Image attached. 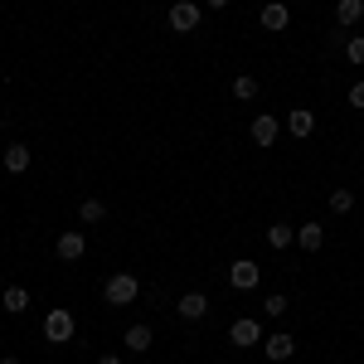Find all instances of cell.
Returning <instances> with one entry per match:
<instances>
[{
  "label": "cell",
  "instance_id": "6da1fadb",
  "mask_svg": "<svg viewBox=\"0 0 364 364\" xmlns=\"http://www.w3.org/2000/svg\"><path fill=\"white\" fill-rule=\"evenodd\" d=\"M136 291H141V282L132 277V272H112L107 287H102V301H107V306H132Z\"/></svg>",
  "mask_w": 364,
  "mask_h": 364
},
{
  "label": "cell",
  "instance_id": "7a4b0ae2",
  "mask_svg": "<svg viewBox=\"0 0 364 364\" xmlns=\"http://www.w3.org/2000/svg\"><path fill=\"white\" fill-rule=\"evenodd\" d=\"M44 336L54 340V345H63V340H73V311L54 306L49 316H44Z\"/></svg>",
  "mask_w": 364,
  "mask_h": 364
},
{
  "label": "cell",
  "instance_id": "3957f363",
  "mask_svg": "<svg viewBox=\"0 0 364 364\" xmlns=\"http://www.w3.org/2000/svg\"><path fill=\"white\" fill-rule=\"evenodd\" d=\"M170 29H175V34L199 29V5L195 0H175V5H170Z\"/></svg>",
  "mask_w": 364,
  "mask_h": 364
},
{
  "label": "cell",
  "instance_id": "277c9868",
  "mask_svg": "<svg viewBox=\"0 0 364 364\" xmlns=\"http://www.w3.org/2000/svg\"><path fill=\"white\" fill-rule=\"evenodd\" d=\"M248 136H252V146H277V136H282V122H277V117H272V112L252 117Z\"/></svg>",
  "mask_w": 364,
  "mask_h": 364
},
{
  "label": "cell",
  "instance_id": "5b68a950",
  "mask_svg": "<svg viewBox=\"0 0 364 364\" xmlns=\"http://www.w3.org/2000/svg\"><path fill=\"white\" fill-rule=\"evenodd\" d=\"M257 282H262V267H257V262H248V257L228 267V287H233V291H252Z\"/></svg>",
  "mask_w": 364,
  "mask_h": 364
},
{
  "label": "cell",
  "instance_id": "8992f818",
  "mask_svg": "<svg viewBox=\"0 0 364 364\" xmlns=\"http://www.w3.org/2000/svg\"><path fill=\"white\" fill-rule=\"evenodd\" d=\"M228 340H233L238 350H248V345H257V340H262V326H257L252 316H238V321L228 326Z\"/></svg>",
  "mask_w": 364,
  "mask_h": 364
},
{
  "label": "cell",
  "instance_id": "52a82bcc",
  "mask_svg": "<svg viewBox=\"0 0 364 364\" xmlns=\"http://www.w3.org/2000/svg\"><path fill=\"white\" fill-rule=\"evenodd\" d=\"M262 350H267V360H272V364H282V360L296 355V340L287 336V331H277V336H262Z\"/></svg>",
  "mask_w": 364,
  "mask_h": 364
},
{
  "label": "cell",
  "instance_id": "ba28073f",
  "mask_svg": "<svg viewBox=\"0 0 364 364\" xmlns=\"http://www.w3.org/2000/svg\"><path fill=\"white\" fill-rule=\"evenodd\" d=\"M175 311H180L185 321H204V316H209V296H204V291H185V296L175 301Z\"/></svg>",
  "mask_w": 364,
  "mask_h": 364
},
{
  "label": "cell",
  "instance_id": "9c48e42d",
  "mask_svg": "<svg viewBox=\"0 0 364 364\" xmlns=\"http://www.w3.org/2000/svg\"><path fill=\"white\" fill-rule=\"evenodd\" d=\"M287 132L296 141H306L311 132H316V112H311V107H291V112H287Z\"/></svg>",
  "mask_w": 364,
  "mask_h": 364
},
{
  "label": "cell",
  "instance_id": "30bf717a",
  "mask_svg": "<svg viewBox=\"0 0 364 364\" xmlns=\"http://www.w3.org/2000/svg\"><path fill=\"white\" fill-rule=\"evenodd\" d=\"M54 252H58V257H63V262H78V257H83V252H87L83 233H58V238H54Z\"/></svg>",
  "mask_w": 364,
  "mask_h": 364
},
{
  "label": "cell",
  "instance_id": "8fae6325",
  "mask_svg": "<svg viewBox=\"0 0 364 364\" xmlns=\"http://www.w3.org/2000/svg\"><path fill=\"white\" fill-rule=\"evenodd\" d=\"M0 161H5V170H10V175H25V170H29V146H20V141H10Z\"/></svg>",
  "mask_w": 364,
  "mask_h": 364
},
{
  "label": "cell",
  "instance_id": "7c38bea8",
  "mask_svg": "<svg viewBox=\"0 0 364 364\" xmlns=\"http://www.w3.org/2000/svg\"><path fill=\"white\" fill-rule=\"evenodd\" d=\"M296 243H301L306 252H321L326 248V224H301L296 228Z\"/></svg>",
  "mask_w": 364,
  "mask_h": 364
},
{
  "label": "cell",
  "instance_id": "4fadbf2b",
  "mask_svg": "<svg viewBox=\"0 0 364 364\" xmlns=\"http://www.w3.org/2000/svg\"><path fill=\"white\" fill-rule=\"evenodd\" d=\"M127 350H132V355H146V350H151V345H156V336H151V326H132V331H127Z\"/></svg>",
  "mask_w": 364,
  "mask_h": 364
},
{
  "label": "cell",
  "instance_id": "5bb4252c",
  "mask_svg": "<svg viewBox=\"0 0 364 364\" xmlns=\"http://www.w3.org/2000/svg\"><path fill=\"white\" fill-rule=\"evenodd\" d=\"M0 306L10 311V316H25V311H29V291H25V287H5Z\"/></svg>",
  "mask_w": 364,
  "mask_h": 364
},
{
  "label": "cell",
  "instance_id": "9a60e30c",
  "mask_svg": "<svg viewBox=\"0 0 364 364\" xmlns=\"http://www.w3.org/2000/svg\"><path fill=\"white\" fill-rule=\"evenodd\" d=\"M336 20H340V29L360 25V20H364V0H340V5H336Z\"/></svg>",
  "mask_w": 364,
  "mask_h": 364
},
{
  "label": "cell",
  "instance_id": "2e32d148",
  "mask_svg": "<svg viewBox=\"0 0 364 364\" xmlns=\"http://www.w3.org/2000/svg\"><path fill=\"white\" fill-rule=\"evenodd\" d=\"M78 219H83V224H102V219H107V204H102V199H83V204H78Z\"/></svg>",
  "mask_w": 364,
  "mask_h": 364
},
{
  "label": "cell",
  "instance_id": "e0dca14e",
  "mask_svg": "<svg viewBox=\"0 0 364 364\" xmlns=\"http://www.w3.org/2000/svg\"><path fill=\"white\" fill-rule=\"evenodd\" d=\"M287 243H296V228L291 224H272L267 228V248H287Z\"/></svg>",
  "mask_w": 364,
  "mask_h": 364
},
{
  "label": "cell",
  "instance_id": "ac0fdd59",
  "mask_svg": "<svg viewBox=\"0 0 364 364\" xmlns=\"http://www.w3.org/2000/svg\"><path fill=\"white\" fill-rule=\"evenodd\" d=\"M262 29H287V5H262Z\"/></svg>",
  "mask_w": 364,
  "mask_h": 364
},
{
  "label": "cell",
  "instance_id": "d6986e66",
  "mask_svg": "<svg viewBox=\"0 0 364 364\" xmlns=\"http://www.w3.org/2000/svg\"><path fill=\"white\" fill-rule=\"evenodd\" d=\"M233 97H243V102H252V97H257V78H252V73H243V78H233Z\"/></svg>",
  "mask_w": 364,
  "mask_h": 364
},
{
  "label": "cell",
  "instance_id": "ffe728a7",
  "mask_svg": "<svg viewBox=\"0 0 364 364\" xmlns=\"http://www.w3.org/2000/svg\"><path fill=\"white\" fill-rule=\"evenodd\" d=\"M331 209H336V214H350V209H355V195H350V190H336V195H331Z\"/></svg>",
  "mask_w": 364,
  "mask_h": 364
},
{
  "label": "cell",
  "instance_id": "44dd1931",
  "mask_svg": "<svg viewBox=\"0 0 364 364\" xmlns=\"http://www.w3.org/2000/svg\"><path fill=\"white\" fill-rule=\"evenodd\" d=\"M345 58H350V63H364V34L345 39Z\"/></svg>",
  "mask_w": 364,
  "mask_h": 364
},
{
  "label": "cell",
  "instance_id": "7402d4cb",
  "mask_svg": "<svg viewBox=\"0 0 364 364\" xmlns=\"http://www.w3.org/2000/svg\"><path fill=\"white\" fill-rule=\"evenodd\" d=\"M262 311H267V316H287V296H267Z\"/></svg>",
  "mask_w": 364,
  "mask_h": 364
},
{
  "label": "cell",
  "instance_id": "603a6c76",
  "mask_svg": "<svg viewBox=\"0 0 364 364\" xmlns=\"http://www.w3.org/2000/svg\"><path fill=\"white\" fill-rule=\"evenodd\" d=\"M350 107H364V83L350 87Z\"/></svg>",
  "mask_w": 364,
  "mask_h": 364
},
{
  "label": "cell",
  "instance_id": "cb8c5ba5",
  "mask_svg": "<svg viewBox=\"0 0 364 364\" xmlns=\"http://www.w3.org/2000/svg\"><path fill=\"white\" fill-rule=\"evenodd\" d=\"M97 364H122V360H117V355H102V360H97Z\"/></svg>",
  "mask_w": 364,
  "mask_h": 364
},
{
  "label": "cell",
  "instance_id": "d4e9b609",
  "mask_svg": "<svg viewBox=\"0 0 364 364\" xmlns=\"http://www.w3.org/2000/svg\"><path fill=\"white\" fill-rule=\"evenodd\" d=\"M224 5H228V0H209V10H224Z\"/></svg>",
  "mask_w": 364,
  "mask_h": 364
},
{
  "label": "cell",
  "instance_id": "484cf974",
  "mask_svg": "<svg viewBox=\"0 0 364 364\" xmlns=\"http://www.w3.org/2000/svg\"><path fill=\"white\" fill-rule=\"evenodd\" d=\"M0 364H20V360H0Z\"/></svg>",
  "mask_w": 364,
  "mask_h": 364
}]
</instances>
